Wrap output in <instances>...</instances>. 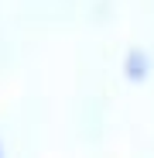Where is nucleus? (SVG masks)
Returning <instances> with one entry per match:
<instances>
[{
    "mask_svg": "<svg viewBox=\"0 0 154 158\" xmlns=\"http://www.w3.org/2000/svg\"><path fill=\"white\" fill-rule=\"evenodd\" d=\"M127 76L130 79H144L147 76V55L144 52H130L127 55Z\"/></svg>",
    "mask_w": 154,
    "mask_h": 158,
    "instance_id": "obj_1",
    "label": "nucleus"
},
{
    "mask_svg": "<svg viewBox=\"0 0 154 158\" xmlns=\"http://www.w3.org/2000/svg\"><path fill=\"white\" fill-rule=\"evenodd\" d=\"M0 155H4V144H0Z\"/></svg>",
    "mask_w": 154,
    "mask_h": 158,
    "instance_id": "obj_2",
    "label": "nucleus"
}]
</instances>
